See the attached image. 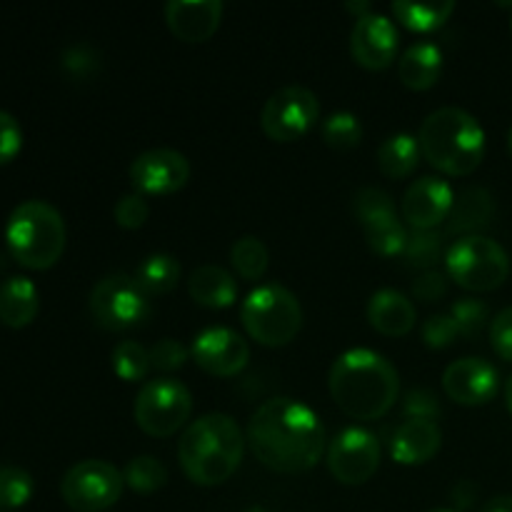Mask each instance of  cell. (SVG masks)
Masks as SVG:
<instances>
[{"mask_svg": "<svg viewBox=\"0 0 512 512\" xmlns=\"http://www.w3.org/2000/svg\"><path fill=\"white\" fill-rule=\"evenodd\" d=\"M248 445L275 473H305L323 458L325 428L310 405L295 398H273L250 418Z\"/></svg>", "mask_w": 512, "mask_h": 512, "instance_id": "cell-1", "label": "cell"}, {"mask_svg": "<svg viewBox=\"0 0 512 512\" xmlns=\"http://www.w3.org/2000/svg\"><path fill=\"white\" fill-rule=\"evenodd\" d=\"M328 385L335 405L363 423L388 415L400 395L398 370L370 348L345 350L330 368Z\"/></svg>", "mask_w": 512, "mask_h": 512, "instance_id": "cell-2", "label": "cell"}, {"mask_svg": "<svg viewBox=\"0 0 512 512\" xmlns=\"http://www.w3.org/2000/svg\"><path fill=\"white\" fill-rule=\"evenodd\" d=\"M245 438L240 425L225 413L193 420L180 435L178 460L190 483L213 488L233 478L243 460Z\"/></svg>", "mask_w": 512, "mask_h": 512, "instance_id": "cell-3", "label": "cell"}, {"mask_svg": "<svg viewBox=\"0 0 512 512\" xmlns=\"http://www.w3.org/2000/svg\"><path fill=\"white\" fill-rule=\"evenodd\" d=\"M420 153L440 173L465 178L485 158V130L463 108H438L423 120L418 133Z\"/></svg>", "mask_w": 512, "mask_h": 512, "instance_id": "cell-4", "label": "cell"}, {"mask_svg": "<svg viewBox=\"0 0 512 512\" xmlns=\"http://www.w3.org/2000/svg\"><path fill=\"white\" fill-rule=\"evenodd\" d=\"M65 220L45 200H23L5 223L10 255L30 270L53 268L65 250Z\"/></svg>", "mask_w": 512, "mask_h": 512, "instance_id": "cell-5", "label": "cell"}, {"mask_svg": "<svg viewBox=\"0 0 512 512\" xmlns=\"http://www.w3.org/2000/svg\"><path fill=\"white\" fill-rule=\"evenodd\" d=\"M245 333L260 345L283 348L303 328V308L293 290L268 283L255 288L240 308Z\"/></svg>", "mask_w": 512, "mask_h": 512, "instance_id": "cell-6", "label": "cell"}, {"mask_svg": "<svg viewBox=\"0 0 512 512\" xmlns=\"http://www.w3.org/2000/svg\"><path fill=\"white\" fill-rule=\"evenodd\" d=\"M448 275L465 290L490 293L498 290L510 275V258L498 240L485 235L458 238L445 253Z\"/></svg>", "mask_w": 512, "mask_h": 512, "instance_id": "cell-7", "label": "cell"}, {"mask_svg": "<svg viewBox=\"0 0 512 512\" xmlns=\"http://www.w3.org/2000/svg\"><path fill=\"white\" fill-rule=\"evenodd\" d=\"M88 308L95 325L110 333H120L148 320L150 298L140 288L138 280L125 273H113L93 285Z\"/></svg>", "mask_w": 512, "mask_h": 512, "instance_id": "cell-8", "label": "cell"}, {"mask_svg": "<svg viewBox=\"0 0 512 512\" xmlns=\"http://www.w3.org/2000/svg\"><path fill=\"white\" fill-rule=\"evenodd\" d=\"M193 413V395L180 380H148L135 398L133 415L143 433L153 438H170L178 433Z\"/></svg>", "mask_w": 512, "mask_h": 512, "instance_id": "cell-9", "label": "cell"}, {"mask_svg": "<svg viewBox=\"0 0 512 512\" xmlns=\"http://www.w3.org/2000/svg\"><path fill=\"white\" fill-rule=\"evenodd\" d=\"M123 473L105 460H83L60 480V495L75 512H100L113 508L123 495Z\"/></svg>", "mask_w": 512, "mask_h": 512, "instance_id": "cell-10", "label": "cell"}, {"mask_svg": "<svg viewBox=\"0 0 512 512\" xmlns=\"http://www.w3.org/2000/svg\"><path fill=\"white\" fill-rule=\"evenodd\" d=\"M318 95L305 85H285L270 95L260 113L263 133L275 143H293L318 123Z\"/></svg>", "mask_w": 512, "mask_h": 512, "instance_id": "cell-11", "label": "cell"}, {"mask_svg": "<svg viewBox=\"0 0 512 512\" xmlns=\"http://www.w3.org/2000/svg\"><path fill=\"white\" fill-rule=\"evenodd\" d=\"M328 468L343 485L368 483L380 468L378 438L358 425L340 430L328 445Z\"/></svg>", "mask_w": 512, "mask_h": 512, "instance_id": "cell-12", "label": "cell"}, {"mask_svg": "<svg viewBox=\"0 0 512 512\" xmlns=\"http://www.w3.org/2000/svg\"><path fill=\"white\" fill-rule=\"evenodd\" d=\"M193 360L200 370L215 378H233L248 365L250 345L238 330L223 328H205L195 335L193 340Z\"/></svg>", "mask_w": 512, "mask_h": 512, "instance_id": "cell-13", "label": "cell"}, {"mask_svg": "<svg viewBox=\"0 0 512 512\" xmlns=\"http://www.w3.org/2000/svg\"><path fill=\"white\" fill-rule=\"evenodd\" d=\"M190 180V163L173 148H153L130 163V183L140 195H173Z\"/></svg>", "mask_w": 512, "mask_h": 512, "instance_id": "cell-14", "label": "cell"}, {"mask_svg": "<svg viewBox=\"0 0 512 512\" xmlns=\"http://www.w3.org/2000/svg\"><path fill=\"white\" fill-rule=\"evenodd\" d=\"M400 33L390 18L370 13L358 18L350 33V55L358 65L368 70H385L398 55Z\"/></svg>", "mask_w": 512, "mask_h": 512, "instance_id": "cell-15", "label": "cell"}, {"mask_svg": "<svg viewBox=\"0 0 512 512\" xmlns=\"http://www.w3.org/2000/svg\"><path fill=\"white\" fill-rule=\"evenodd\" d=\"M453 200L455 193L448 180L425 175L405 190L400 215L413 230H435L448 220Z\"/></svg>", "mask_w": 512, "mask_h": 512, "instance_id": "cell-16", "label": "cell"}, {"mask_svg": "<svg viewBox=\"0 0 512 512\" xmlns=\"http://www.w3.org/2000/svg\"><path fill=\"white\" fill-rule=\"evenodd\" d=\"M500 375L485 358H460L443 373V390L458 405H485L498 395Z\"/></svg>", "mask_w": 512, "mask_h": 512, "instance_id": "cell-17", "label": "cell"}, {"mask_svg": "<svg viewBox=\"0 0 512 512\" xmlns=\"http://www.w3.org/2000/svg\"><path fill=\"white\" fill-rule=\"evenodd\" d=\"M223 20L220 0H170L165 5V23L183 43H205Z\"/></svg>", "mask_w": 512, "mask_h": 512, "instance_id": "cell-18", "label": "cell"}, {"mask_svg": "<svg viewBox=\"0 0 512 512\" xmlns=\"http://www.w3.org/2000/svg\"><path fill=\"white\" fill-rule=\"evenodd\" d=\"M443 445V430L435 420L410 418L395 430L390 440V455L400 465H423L438 455Z\"/></svg>", "mask_w": 512, "mask_h": 512, "instance_id": "cell-19", "label": "cell"}, {"mask_svg": "<svg viewBox=\"0 0 512 512\" xmlns=\"http://www.w3.org/2000/svg\"><path fill=\"white\" fill-rule=\"evenodd\" d=\"M368 320L385 338H403L415 328L418 313L408 295L393 288H383L370 298Z\"/></svg>", "mask_w": 512, "mask_h": 512, "instance_id": "cell-20", "label": "cell"}, {"mask_svg": "<svg viewBox=\"0 0 512 512\" xmlns=\"http://www.w3.org/2000/svg\"><path fill=\"white\" fill-rule=\"evenodd\" d=\"M495 203L493 195L485 188H463L453 200L448 220H445V235H470L485 228L493 220Z\"/></svg>", "mask_w": 512, "mask_h": 512, "instance_id": "cell-21", "label": "cell"}, {"mask_svg": "<svg viewBox=\"0 0 512 512\" xmlns=\"http://www.w3.org/2000/svg\"><path fill=\"white\" fill-rule=\"evenodd\" d=\"M40 308V293L33 285V280L23 275L0 283V323L8 328H25L35 320Z\"/></svg>", "mask_w": 512, "mask_h": 512, "instance_id": "cell-22", "label": "cell"}, {"mask_svg": "<svg viewBox=\"0 0 512 512\" xmlns=\"http://www.w3.org/2000/svg\"><path fill=\"white\" fill-rule=\"evenodd\" d=\"M190 298L203 308L223 310L238 300V283L220 265H200L188 280Z\"/></svg>", "mask_w": 512, "mask_h": 512, "instance_id": "cell-23", "label": "cell"}, {"mask_svg": "<svg viewBox=\"0 0 512 512\" xmlns=\"http://www.w3.org/2000/svg\"><path fill=\"white\" fill-rule=\"evenodd\" d=\"M443 73V50L435 43H415L400 55L398 75L410 90L433 88Z\"/></svg>", "mask_w": 512, "mask_h": 512, "instance_id": "cell-24", "label": "cell"}, {"mask_svg": "<svg viewBox=\"0 0 512 512\" xmlns=\"http://www.w3.org/2000/svg\"><path fill=\"white\" fill-rule=\"evenodd\" d=\"M420 158H423V153H420L418 138H413L408 133L390 135L388 140H383V145L378 148V155H375L380 173L393 180L413 175Z\"/></svg>", "mask_w": 512, "mask_h": 512, "instance_id": "cell-25", "label": "cell"}, {"mask_svg": "<svg viewBox=\"0 0 512 512\" xmlns=\"http://www.w3.org/2000/svg\"><path fill=\"white\" fill-rule=\"evenodd\" d=\"M135 280L145 290L148 298L153 295H168L180 280V263L168 253H153L138 265Z\"/></svg>", "mask_w": 512, "mask_h": 512, "instance_id": "cell-26", "label": "cell"}, {"mask_svg": "<svg viewBox=\"0 0 512 512\" xmlns=\"http://www.w3.org/2000/svg\"><path fill=\"white\" fill-rule=\"evenodd\" d=\"M393 13L405 28L430 33L440 28L450 15L455 13L453 0H438V3H408V0H395Z\"/></svg>", "mask_w": 512, "mask_h": 512, "instance_id": "cell-27", "label": "cell"}, {"mask_svg": "<svg viewBox=\"0 0 512 512\" xmlns=\"http://www.w3.org/2000/svg\"><path fill=\"white\" fill-rule=\"evenodd\" d=\"M230 263L238 270L240 278L255 283V280L263 278L265 270H268L270 265L268 248H265L263 240L255 238V235H243V238L235 240L233 248H230Z\"/></svg>", "mask_w": 512, "mask_h": 512, "instance_id": "cell-28", "label": "cell"}, {"mask_svg": "<svg viewBox=\"0 0 512 512\" xmlns=\"http://www.w3.org/2000/svg\"><path fill=\"white\" fill-rule=\"evenodd\" d=\"M365 233V240L373 248V253L385 255V258H393L405 250L408 243V230H405L403 220L398 215H390V218L373 220L368 225H360Z\"/></svg>", "mask_w": 512, "mask_h": 512, "instance_id": "cell-29", "label": "cell"}, {"mask_svg": "<svg viewBox=\"0 0 512 512\" xmlns=\"http://www.w3.org/2000/svg\"><path fill=\"white\" fill-rule=\"evenodd\" d=\"M123 480L130 490L140 495H153L168 483V470L153 455H138L123 470Z\"/></svg>", "mask_w": 512, "mask_h": 512, "instance_id": "cell-30", "label": "cell"}, {"mask_svg": "<svg viewBox=\"0 0 512 512\" xmlns=\"http://www.w3.org/2000/svg\"><path fill=\"white\" fill-rule=\"evenodd\" d=\"M403 258L410 268L433 270L443 258V235L438 230H413L405 243Z\"/></svg>", "mask_w": 512, "mask_h": 512, "instance_id": "cell-31", "label": "cell"}, {"mask_svg": "<svg viewBox=\"0 0 512 512\" xmlns=\"http://www.w3.org/2000/svg\"><path fill=\"white\" fill-rule=\"evenodd\" d=\"M150 368H153V363H150L148 348H143L135 340H123L120 345H115L113 370L120 380H125V383H138V380H145Z\"/></svg>", "mask_w": 512, "mask_h": 512, "instance_id": "cell-32", "label": "cell"}, {"mask_svg": "<svg viewBox=\"0 0 512 512\" xmlns=\"http://www.w3.org/2000/svg\"><path fill=\"white\" fill-rule=\"evenodd\" d=\"M320 135H323L325 145L333 150H353L355 145H360L363 140V125L348 110H340V113H333L320 128Z\"/></svg>", "mask_w": 512, "mask_h": 512, "instance_id": "cell-33", "label": "cell"}, {"mask_svg": "<svg viewBox=\"0 0 512 512\" xmlns=\"http://www.w3.org/2000/svg\"><path fill=\"white\" fill-rule=\"evenodd\" d=\"M33 478L28 470L15 465H0V508L13 510L33 498Z\"/></svg>", "mask_w": 512, "mask_h": 512, "instance_id": "cell-34", "label": "cell"}, {"mask_svg": "<svg viewBox=\"0 0 512 512\" xmlns=\"http://www.w3.org/2000/svg\"><path fill=\"white\" fill-rule=\"evenodd\" d=\"M390 215H398V208H395V200L385 190L368 185V188H360L355 193V218H358L360 225L390 218Z\"/></svg>", "mask_w": 512, "mask_h": 512, "instance_id": "cell-35", "label": "cell"}, {"mask_svg": "<svg viewBox=\"0 0 512 512\" xmlns=\"http://www.w3.org/2000/svg\"><path fill=\"white\" fill-rule=\"evenodd\" d=\"M450 315H453L455 325H458V333L463 338L473 340L488 328V320H490V310L483 300H475V298H460L458 303H453L450 308Z\"/></svg>", "mask_w": 512, "mask_h": 512, "instance_id": "cell-36", "label": "cell"}, {"mask_svg": "<svg viewBox=\"0 0 512 512\" xmlns=\"http://www.w3.org/2000/svg\"><path fill=\"white\" fill-rule=\"evenodd\" d=\"M458 335H460L458 325H455L453 315L450 313L430 315V318L423 323V340H425V345L433 350L450 348Z\"/></svg>", "mask_w": 512, "mask_h": 512, "instance_id": "cell-37", "label": "cell"}, {"mask_svg": "<svg viewBox=\"0 0 512 512\" xmlns=\"http://www.w3.org/2000/svg\"><path fill=\"white\" fill-rule=\"evenodd\" d=\"M113 215H115V223H118L120 228L138 230V228H143L145 220H148L150 205L140 193H130V195H123V198L118 200Z\"/></svg>", "mask_w": 512, "mask_h": 512, "instance_id": "cell-38", "label": "cell"}, {"mask_svg": "<svg viewBox=\"0 0 512 512\" xmlns=\"http://www.w3.org/2000/svg\"><path fill=\"white\" fill-rule=\"evenodd\" d=\"M188 348L183 343L173 338H163L150 348V363L153 368L163 370V373H170V370H180L188 360Z\"/></svg>", "mask_w": 512, "mask_h": 512, "instance_id": "cell-39", "label": "cell"}, {"mask_svg": "<svg viewBox=\"0 0 512 512\" xmlns=\"http://www.w3.org/2000/svg\"><path fill=\"white\" fill-rule=\"evenodd\" d=\"M405 418H418V420H438L440 415V403L438 395L428 388H415L410 390L408 398L403 403Z\"/></svg>", "mask_w": 512, "mask_h": 512, "instance_id": "cell-40", "label": "cell"}, {"mask_svg": "<svg viewBox=\"0 0 512 512\" xmlns=\"http://www.w3.org/2000/svg\"><path fill=\"white\" fill-rule=\"evenodd\" d=\"M490 343L500 358L512 363V305L490 320Z\"/></svg>", "mask_w": 512, "mask_h": 512, "instance_id": "cell-41", "label": "cell"}, {"mask_svg": "<svg viewBox=\"0 0 512 512\" xmlns=\"http://www.w3.org/2000/svg\"><path fill=\"white\" fill-rule=\"evenodd\" d=\"M20 145H23L20 123L8 110H0V165L10 163L20 153Z\"/></svg>", "mask_w": 512, "mask_h": 512, "instance_id": "cell-42", "label": "cell"}, {"mask_svg": "<svg viewBox=\"0 0 512 512\" xmlns=\"http://www.w3.org/2000/svg\"><path fill=\"white\" fill-rule=\"evenodd\" d=\"M445 293H448V275L440 273V270H425L413 283V295L423 303H435Z\"/></svg>", "mask_w": 512, "mask_h": 512, "instance_id": "cell-43", "label": "cell"}, {"mask_svg": "<svg viewBox=\"0 0 512 512\" xmlns=\"http://www.w3.org/2000/svg\"><path fill=\"white\" fill-rule=\"evenodd\" d=\"M85 53H90L88 48H73V50H68V53H65V60H63V65L68 70H73V73H78V75H85V73H90V70H95V55H90V58H85Z\"/></svg>", "mask_w": 512, "mask_h": 512, "instance_id": "cell-44", "label": "cell"}, {"mask_svg": "<svg viewBox=\"0 0 512 512\" xmlns=\"http://www.w3.org/2000/svg\"><path fill=\"white\" fill-rule=\"evenodd\" d=\"M475 498H478V488H475L470 480H460V483L453 488V503L458 505L460 510L470 508Z\"/></svg>", "mask_w": 512, "mask_h": 512, "instance_id": "cell-45", "label": "cell"}, {"mask_svg": "<svg viewBox=\"0 0 512 512\" xmlns=\"http://www.w3.org/2000/svg\"><path fill=\"white\" fill-rule=\"evenodd\" d=\"M480 512H512V495H498V498L488 500Z\"/></svg>", "mask_w": 512, "mask_h": 512, "instance_id": "cell-46", "label": "cell"}, {"mask_svg": "<svg viewBox=\"0 0 512 512\" xmlns=\"http://www.w3.org/2000/svg\"><path fill=\"white\" fill-rule=\"evenodd\" d=\"M345 8H348L350 13H355V20L365 18V15L373 13V5L365 3V0H360V3H348V5H345Z\"/></svg>", "mask_w": 512, "mask_h": 512, "instance_id": "cell-47", "label": "cell"}, {"mask_svg": "<svg viewBox=\"0 0 512 512\" xmlns=\"http://www.w3.org/2000/svg\"><path fill=\"white\" fill-rule=\"evenodd\" d=\"M505 403H508V410H510V415H512V375H510L508 385H505Z\"/></svg>", "mask_w": 512, "mask_h": 512, "instance_id": "cell-48", "label": "cell"}, {"mask_svg": "<svg viewBox=\"0 0 512 512\" xmlns=\"http://www.w3.org/2000/svg\"><path fill=\"white\" fill-rule=\"evenodd\" d=\"M508 150H510V155H512V128H510V133H508Z\"/></svg>", "mask_w": 512, "mask_h": 512, "instance_id": "cell-49", "label": "cell"}, {"mask_svg": "<svg viewBox=\"0 0 512 512\" xmlns=\"http://www.w3.org/2000/svg\"><path fill=\"white\" fill-rule=\"evenodd\" d=\"M245 512H268V510H263V508H250V510H245Z\"/></svg>", "mask_w": 512, "mask_h": 512, "instance_id": "cell-50", "label": "cell"}, {"mask_svg": "<svg viewBox=\"0 0 512 512\" xmlns=\"http://www.w3.org/2000/svg\"><path fill=\"white\" fill-rule=\"evenodd\" d=\"M430 512H458V510H430Z\"/></svg>", "mask_w": 512, "mask_h": 512, "instance_id": "cell-51", "label": "cell"}]
</instances>
